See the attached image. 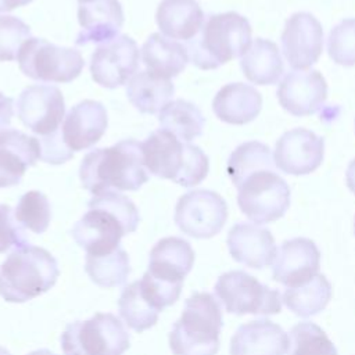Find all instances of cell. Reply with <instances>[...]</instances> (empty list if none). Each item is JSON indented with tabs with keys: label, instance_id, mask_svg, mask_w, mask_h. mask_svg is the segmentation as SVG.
I'll return each mask as SVG.
<instances>
[{
	"label": "cell",
	"instance_id": "27",
	"mask_svg": "<svg viewBox=\"0 0 355 355\" xmlns=\"http://www.w3.org/2000/svg\"><path fill=\"white\" fill-rule=\"evenodd\" d=\"M244 76L255 85H275L284 72L282 54L276 43L257 37L240 60Z\"/></svg>",
	"mask_w": 355,
	"mask_h": 355
},
{
	"label": "cell",
	"instance_id": "10",
	"mask_svg": "<svg viewBox=\"0 0 355 355\" xmlns=\"http://www.w3.org/2000/svg\"><path fill=\"white\" fill-rule=\"evenodd\" d=\"M19 69L33 80L68 83L76 79L85 61L79 50L57 46L40 37H29L18 54Z\"/></svg>",
	"mask_w": 355,
	"mask_h": 355
},
{
	"label": "cell",
	"instance_id": "2",
	"mask_svg": "<svg viewBox=\"0 0 355 355\" xmlns=\"http://www.w3.org/2000/svg\"><path fill=\"white\" fill-rule=\"evenodd\" d=\"M79 179L93 196L111 187L123 191L139 190L148 180L141 143L125 139L111 147L87 153L79 166Z\"/></svg>",
	"mask_w": 355,
	"mask_h": 355
},
{
	"label": "cell",
	"instance_id": "18",
	"mask_svg": "<svg viewBox=\"0 0 355 355\" xmlns=\"http://www.w3.org/2000/svg\"><path fill=\"white\" fill-rule=\"evenodd\" d=\"M320 268V251L315 241L294 237L283 241L272 266V279L286 287L306 283Z\"/></svg>",
	"mask_w": 355,
	"mask_h": 355
},
{
	"label": "cell",
	"instance_id": "35",
	"mask_svg": "<svg viewBox=\"0 0 355 355\" xmlns=\"http://www.w3.org/2000/svg\"><path fill=\"white\" fill-rule=\"evenodd\" d=\"M17 222L36 234L44 233L51 220V207L47 197L37 190L25 193L14 211Z\"/></svg>",
	"mask_w": 355,
	"mask_h": 355
},
{
	"label": "cell",
	"instance_id": "32",
	"mask_svg": "<svg viewBox=\"0 0 355 355\" xmlns=\"http://www.w3.org/2000/svg\"><path fill=\"white\" fill-rule=\"evenodd\" d=\"M119 315L132 330L141 333L153 327L158 322L159 311H157L141 294L139 280L128 284L118 300Z\"/></svg>",
	"mask_w": 355,
	"mask_h": 355
},
{
	"label": "cell",
	"instance_id": "13",
	"mask_svg": "<svg viewBox=\"0 0 355 355\" xmlns=\"http://www.w3.org/2000/svg\"><path fill=\"white\" fill-rule=\"evenodd\" d=\"M139 68V47L128 35H119L100 44L90 57L92 79L103 87L125 85Z\"/></svg>",
	"mask_w": 355,
	"mask_h": 355
},
{
	"label": "cell",
	"instance_id": "17",
	"mask_svg": "<svg viewBox=\"0 0 355 355\" xmlns=\"http://www.w3.org/2000/svg\"><path fill=\"white\" fill-rule=\"evenodd\" d=\"M276 96L283 110L294 116L315 114L327 98V83L318 69L287 72L280 80Z\"/></svg>",
	"mask_w": 355,
	"mask_h": 355
},
{
	"label": "cell",
	"instance_id": "23",
	"mask_svg": "<svg viewBox=\"0 0 355 355\" xmlns=\"http://www.w3.org/2000/svg\"><path fill=\"white\" fill-rule=\"evenodd\" d=\"M288 347L287 333L269 319L247 322L230 338V355H286Z\"/></svg>",
	"mask_w": 355,
	"mask_h": 355
},
{
	"label": "cell",
	"instance_id": "11",
	"mask_svg": "<svg viewBox=\"0 0 355 355\" xmlns=\"http://www.w3.org/2000/svg\"><path fill=\"white\" fill-rule=\"evenodd\" d=\"M226 312L234 315H276L282 311L279 290L262 284L244 270L222 273L214 287Z\"/></svg>",
	"mask_w": 355,
	"mask_h": 355
},
{
	"label": "cell",
	"instance_id": "24",
	"mask_svg": "<svg viewBox=\"0 0 355 355\" xmlns=\"http://www.w3.org/2000/svg\"><path fill=\"white\" fill-rule=\"evenodd\" d=\"M261 108V93L243 82L222 86L212 100V111L216 118L230 125H245L254 121Z\"/></svg>",
	"mask_w": 355,
	"mask_h": 355
},
{
	"label": "cell",
	"instance_id": "19",
	"mask_svg": "<svg viewBox=\"0 0 355 355\" xmlns=\"http://www.w3.org/2000/svg\"><path fill=\"white\" fill-rule=\"evenodd\" d=\"M226 244L236 262L252 269L272 265L277 255L273 234L257 223L240 222L233 225L227 233Z\"/></svg>",
	"mask_w": 355,
	"mask_h": 355
},
{
	"label": "cell",
	"instance_id": "3",
	"mask_svg": "<svg viewBox=\"0 0 355 355\" xmlns=\"http://www.w3.org/2000/svg\"><path fill=\"white\" fill-rule=\"evenodd\" d=\"M194 259L190 243L180 237H164L151 248L148 268L139 286L157 311L161 312L179 300L183 280L190 273Z\"/></svg>",
	"mask_w": 355,
	"mask_h": 355
},
{
	"label": "cell",
	"instance_id": "38",
	"mask_svg": "<svg viewBox=\"0 0 355 355\" xmlns=\"http://www.w3.org/2000/svg\"><path fill=\"white\" fill-rule=\"evenodd\" d=\"M29 244L10 205L0 204V254Z\"/></svg>",
	"mask_w": 355,
	"mask_h": 355
},
{
	"label": "cell",
	"instance_id": "28",
	"mask_svg": "<svg viewBox=\"0 0 355 355\" xmlns=\"http://www.w3.org/2000/svg\"><path fill=\"white\" fill-rule=\"evenodd\" d=\"M175 86L169 79L159 78L148 71L136 72L126 86V96L141 114L159 112L173 97Z\"/></svg>",
	"mask_w": 355,
	"mask_h": 355
},
{
	"label": "cell",
	"instance_id": "36",
	"mask_svg": "<svg viewBox=\"0 0 355 355\" xmlns=\"http://www.w3.org/2000/svg\"><path fill=\"white\" fill-rule=\"evenodd\" d=\"M327 54L343 67L355 65V18L340 21L327 37Z\"/></svg>",
	"mask_w": 355,
	"mask_h": 355
},
{
	"label": "cell",
	"instance_id": "41",
	"mask_svg": "<svg viewBox=\"0 0 355 355\" xmlns=\"http://www.w3.org/2000/svg\"><path fill=\"white\" fill-rule=\"evenodd\" d=\"M33 0H0V12H7L14 8L29 4Z\"/></svg>",
	"mask_w": 355,
	"mask_h": 355
},
{
	"label": "cell",
	"instance_id": "33",
	"mask_svg": "<svg viewBox=\"0 0 355 355\" xmlns=\"http://www.w3.org/2000/svg\"><path fill=\"white\" fill-rule=\"evenodd\" d=\"M270 166H276L270 148L261 141L252 140L241 143L232 151L227 159L226 172L232 183L236 186L245 175L251 173L252 171Z\"/></svg>",
	"mask_w": 355,
	"mask_h": 355
},
{
	"label": "cell",
	"instance_id": "42",
	"mask_svg": "<svg viewBox=\"0 0 355 355\" xmlns=\"http://www.w3.org/2000/svg\"><path fill=\"white\" fill-rule=\"evenodd\" d=\"M345 182L348 189L355 194V158L348 164L345 172Z\"/></svg>",
	"mask_w": 355,
	"mask_h": 355
},
{
	"label": "cell",
	"instance_id": "43",
	"mask_svg": "<svg viewBox=\"0 0 355 355\" xmlns=\"http://www.w3.org/2000/svg\"><path fill=\"white\" fill-rule=\"evenodd\" d=\"M28 355H55L54 352H51L50 349H37V351H32Z\"/></svg>",
	"mask_w": 355,
	"mask_h": 355
},
{
	"label": "cell",
	"instance_id": "15",
	"mask_svg": "<svg viewBox=\"0 0 355 355\" xmlns=\"http://www.w3.org/2000/svg\"><path fill=\"white\" fill-rule=\"evenodd\" d=\"M324 139L312 130L294 128L276 141L273 161L287 175L301 176L315 172L323 162Z\"/></svg>",
	"mask_w": 355,
	"mask_h": 355
},
{
	"label": "cell",
	"instance_id": "20",
	"mask_svg": "<svg viewBox=\"0 0 355 355\" xmlns=\"http://www.w3.org/2000/svg\"><path fill=\"white\" fill-rule=\"evenodd\" d=\"M108 126L107 110L100 101L83 100L65 115L62 137L72 151L87 150L105 133Z\"/></svg>",
	"mask_w": 355,
	"mask_h": 355
},
{
	"label": "cell",
	"instance_id": "5",
	"mask_svg": "<svg viewBox=\"0 0 355 355\" xmlns=\"http://www.w3.org/2000/svg\"><path fill=\"white\" fill-rule=\"evenodd\" d=\"M146 169L161 179L183 187L201 183L209 171L208 155L198 147L184 143L165 129H158L141 143Z\"/></svg>",
	"mask_w": 355,
	"mask_h": 355
},
{
	"label": "cell",
	"instance_id": "8",
	"mask_svg": "<svg viewBox=\"0 0 355 355\" xmlns=\"http://www.w3.org/2000/svg\"><path fill=\"white\" fill-rule=\"evenodd\" d=\"M62 355H123L130 337L112 313H96L86 320L68 323L61 334Z\"/></svg>",
	"mask_w": 355,
	"mask_h": 355
},
{
	"label": "cell",
	"instance_id": "12",
	"mask_svg": "<svg viewBox=\"0 0 355 355\" xmlns=\"http://www.w3.org/2000/svg\"><path fill=\"white\" fill-rule=\"evenodd\" d=\"M227 204L216 191L197 189L183 194L175 207V223L193 239H211L225 226Z\"/></svg>",
	"mask_w": 355,
	"mask_h": 355
},
{
	"label": "cell",
	"instance_id": "31",
	"mask_svg": "<svg viewBox=\"0 0 355 355\" xmlns=\"http://www.w3.org/2000/svg\"><path fill=\"white\" fill-rule=\"evenodd\" d=\"M85 270L90 280L103 288L125 284L130 273L129 257L123 248L103 255H86Z\"/></svg>",
	"mask_w": 355,
	"mask_h": 355
},
{
	"label": "cell",
	"instance_id": "34",
	"mask_svg": "<svg viewBox=\"0 0 355 355\" xmlns=\"http://www.w3.org/2000/svg\"><path fill=\"white\" fill-rule=\"evenodd\" d=\"M290 355H338L324 330L313 322H300L290 330Z\"/></svg>",
	"mask_w": 355,
	"mask_h": 355
},
{
	"label": "cell",
	"instance_id": "46",
	"mask_svg": "<svg viewBox=\"0 0 355 355\" xmlns=\"http://www.w3.org/2000/svg\"><path fill=\"white\" fill-rule=\"evenodd\" d=\"M354 229H355V220H354Z\"/></svg>",
	"mask_w": 355,
	"mask_h": 355
},
{
	"label": "cell",
	"instance_id": "7",
	"mask_svg": "<svg viewBox=\"0 0 355 355\" xmlns=\"http://www.w3.org/2000/svg\"><path fill=\"white\" fill-rule=\"evenodd\" d=\"M222 326V309L216 298L197 291L184 301L183 312L172 326L169 348L173 355H216Z\"/></svg>",
	"mask_w": 355,
	"mask_h": 355
},
{
	"label": "cell",
	"instance_id": "37",
	"mask_svg": "<svg viewBox=\"0 0 355 355\" xmlns=\"http://www.w3.org/2000/svg\"><path fill=\"white\" fill-rule=\"evenodd\" d=\"M31 37V28L19 18L0 15V61L18 58L22 44Z\"/></svg>",
	"mask_w": 355,
	"mask_h": 355
},
{
	"label": "cell",
	"instance_id": "4",
	"mask_svg": "<svg viewBox=\"0 0 355 355\" xmlns=\"http://www.w3.org/2000/svg\"><path fill=\"white\" fill-rule=\"evenodd\" d=\"M251 25L241 14H209L200 32L187 42L189 58L200 69H216L233 58L243 57L251 46Z\"/></svg>",
	"mask_w": 355,
	"mask_h": 355
},
{
	"label": "cell",
	"instance_id": "40",
	"mask_svg": "<svg viewBox=\"0 0 355 355\" xmlns=\"http://www.w3.org/2000/svg\"><path fill=\"white\" fill-rule=\"evenodd\" d=\"M14 115V101L11 97H7L0 92V132L6 130Z\"/></svg>",
	"mask_w": 355,
	"mask_h": 355
},
{
	"label": "cell",
	"instance_id": "14",
	"mask_svg": "<svg viewBox=\"0 0 355 355\" xmlns=\"http://www.w3.org/2000/svg\"><path fill=\"white\" fill-rule=\"evenodd\" d=\"M65 101L61 90L49 85L25 87L17 100L19 121L33 133L47 136L60 129L65 116Z\"/></svg>",
	"mask_w": 355,
	"mask_h": 355
},
{
	"label": "cell",
	"instance_id": "6",
	"mask_svg": "<svg viewBox=\"0 0 355 355\" xmlns=\"http://www.w3.org/2000/svg\"><path fill=\"white\" fill-rule=\"evenodd\" d=\"M58 276L55 258L42 247L26 244L14 248L0 265V295L7 302H26L49 291Z\"/></svg>",
	"mask_w": 355,
	"mask_h": 355
},
{
	"label": "cell",
	"instance_id": "25",
	"mask_svg": "<svg viewBox=\"0 0 355 355\" xmlns=\"http://www.w3.org/2000/svg\"><path fill=\"white\" fill-rule=\"evenodd\" d=\"M204 19L197 0H162L155 12V22L164 36L186 42L200 32Z\"/></svg>",
	"mask_w": 355,
	"mask_h": 355
},
{
	"label": "cell",
	"instance_id": "45",
	"mask_svg": "<svg viewBox=\"0 0 355 355\" xmlns=\"http://www.w3.org/2000/svg\"><path fill=\"white\" fill-rule=\"evenodd\" d=\"M79 3H85V1H92V0H78Z\"/></svg>",
	"mask_w": 355,
	"mask_h": 355
},
{
	"label": "cell",
	"instance_id": "44",
	"mask_svg": "<svg viewBox=\"0 0 355 355\" xmlns=\"http://www.w3.org/2000/svg\"><path fill=\"white\" fill-rule=\"evenodd\" d=\"M0 355H11L4 347H0Z\"/></svg>",
	"mask_w": 355,
	"mask_h": 355
},
{
	"label": "cell",
	"instance_id": "16",
	"mask_svg": "<svg viewBox=\"0 0 355 355\" xmlns=\"http://www.w3.org/2000/svg\"><path fill=\"white\" fill-rule=\"evenodd\" d=\"M282 50L293 69H308L323 50V28L311 12H294L286 19L282 33Z\"/></svg>",
	"mask_w": 355,
	"mask_h": 355
},
{
	"label": "cell",
	"instance_id": "1",
	"mask_svg": "<svg viewBox=\"0 0 355 355\" xmlns=\"http://www.w3.org/2000/svg\"><path fill=\"white\" fill-rule=\"evenodd\" d=\"M89 211L73 225L71 236L87 255H103L119 248L121 239L133 233L140 222L133 201L112 190L93 196Z\"/></svg>",
	"mask_w": 355,
	"mask_h": 355
},
{
	"label": "cell",
	"instance_id": "26",
	"mask_svg": "<svg viewBox=\"0 0 355 355\" xmlns=\"http://www.w3.org/2000/svg\"><path fill=\"white\" fill-rule=\"evenodd\" d=\"M189 60L186 46L161 33H151L141 47V61L147 71L164 79L178 76Z\"/></svg>",
	"mask_w": 355,
	"mask_h": 355
},
{
	"label": "cell",
	"instance_id": "21",
	"mask_svg": "<svg viewBox=\"0 0 355 355\" xmlns=\"http://www.w3.org/2000/svg\"><path fill=\"white\" fill-rule=\"evenodd\" d=\"M78 21L80 31L75 43H105L118 36L123 25V11L118 0H92L79 3Z\"/></svg>",
	"mask_w": 355,
	"mask_h": 355
},
{
	"label": "cell",
	"instance_id": "39",
	"mask_svg": "<svg viewBox=\"0 0 355 355\" xmlns=\"http://www.w3.org/2000/svg\"><path fill=\"white\" fill-rule=\"evenodd\" d=\"M39 143H40V159L47 164L60 165L73 157V151L65 144L60 129L51 135L42 136L39 139Z\"/></svg>",
	"mask_w": 355,
	"mask_h": 355
},
{
	"label": "cell",
	"instance_id": "29",
	"mask_svg": "<svg viewBox=\"0 0 355 355\" xmlns=\"http://www.w3.org/2000/svg\"><path fill=\"white\" fill-rule=\"evenodd\" d=\"M333 288L327 277L322 273L295 287H286L282 301L294 315L309 318L322 312L331 300Z\"/></svg>",
	"mask_w": 355,
	"mask_h": 355
},
{
	"label": "cell",
	"instance_id": "30",
	"mask_svg": "<svg viewBox=\"0 0 355 355\" xmlns=\"http://www.w3.org/2000/svg\"><path fill=\"white\" fill-rule=\"evenodd\" d=\"M161 129L171 132L179 140L189 143L201 136L205 118L200 108L193 103L178 98L169 101L158 114Z\"/></svg>",
	"mask_w": 355,
	"mask_h": 355
},
{
	"label": "cell",
	"instance_id": "9",
	"mask_svg": "<svg viewBox=\"0 0 355 355\" xmlns=\"http://www.w3.org/2000/svg\"><path fill=\"white\" fill-rule=\"evenodd\" d=\"M234 187L240 211L255 223L275 222L290 207V187L275 166L252 171Z\"/></svg>",
	"mask_w": 355,
	"mask_h": 355
},
{
	"label": "cell",
	"instance_id": "22",
	"mask_svg": "<svg viewBox=\"0 0 355 355\" xmlns=\"http://www.w3.org/2000/svg\"><path fill=\"white\" fill-rule=\"evenodd\" d=\"M40 158L37 137L28 136L17 129L0 132V187L21 183L25 171Z\"/></svg>",
	"mask_w": 355,
	"mask_h": 355
}]
</instances>
